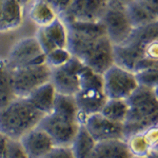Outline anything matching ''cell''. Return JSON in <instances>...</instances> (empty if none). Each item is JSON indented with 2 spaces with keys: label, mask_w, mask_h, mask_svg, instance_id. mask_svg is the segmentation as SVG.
<instances>
[{
  "label": "cell",
  "mask_w": 158,
  "mask_h": 158,
  "mask_svg": "<svg viewBox=\"0 0 158 158\" xmlns=\"http://www.w3.org/2000/svg\"><path fill=\"white\" fill-rule=\"evenodd\" d=\"M129 112V104L126 99H108L101 109L100 114L114 122L123 124Z\"/></svg>",
  "instance_id": "cell-23"
},
{
  "label": "cell",
  "mask_w": 158,
  "mask_h": 158,
  "mask_svg": "<svg viewBox=\"0 0 158 158\" xmlns=\"http://www.w3.org/2000/svg\"><path fill=\"white\" fill-rule=\"evenodd\" d=\"M27 158H44L56 144L44 130L35 127L19 139Z\"/></svg>",
  "instance_id": "cell-12"
},
{
  "label": "cell",
  "mask_w": 158,
  "mask_h": 158,
  "mask_svg": "<svg viewBox=\"0 0 158 158\" xmlns=\"http://www.w3.org/2000/svg\"><path fill=\"white\" fill-rule=\"evenodd\" d=\"M6 138H7V136H6V135L0 132V158H2V155H3V150H4V147H6Z\"/></svg>",
  "instance_id": "cell-29"
},
{
  "label": "cell",
  "mask_w": 158,
  "mask_h": 158,
  "mask_svg": "<svg viewBox=\"0 0 158 158\" xmlns=\"http://www.w3.org/2000/svg\"><path fill=\"white\" fill-rule=\"evenodd\" d=\"M95 144L96 141L90 135L88 130L83 124H80L70 148L72 150L74 158H90Z\"/></svg>",
  "instance_id": "cell-20"
},
{
  "label": "cell",
  "mask_w": 158,
  "mask_h": 158,
  "mask_svg": "<svg viewBox=\"0 0 158 158\" xmlns=\"http://www.w3.org/2000/svg\"><path fill=\"white\" fill-rule=\"evenodd\" d=\"M71 58H72V54L67 48H56L45 54V63L51 69H54L64 64Z\"/></svg>",
  "instance_id": "cell-24"
},
{
  "label": "cell",
  "mask_w": 158,
  "mask_h": 158,
  "mask_svg": "<svg viewBox=\"0 0 158 158\" xmlns=\"http://www.w3.org/2000/svg\"><path fill=\"white\" fill-rule=\"evenodd\" d=\"M83 65L80 60L72 56L64 64L52 69L50 81L54 85L56 93L69 96L75 95L80 89L79 73Z\"/></svg>",
  "instance_id": "cell-8"
},
{
  "label": "cell",
  "mask_w": 158,
  "mask_h": 158,
  "mask_svg": "<svg viewBox=\"0 0 158 158\" xmlns=\"http://www.w3.org/2000/svg\"><path fill=\"white\" fill-rule=\"evenodd\" d=\"M132 158H146L144 156H132Z\"/></svg>",
  "instance_id": "cell-32"
},
{
  "label": "cell",
  "mask_w": 158,
  "mask_h": 158,
  "mask_svg": "<svg viewBox=\"0 0 158 158\" xmlns=\"http://www.w3.org/2000/svg\"><path fill=\"white\" fill-rule=\"evenodd\" d=\"M4 1H6V0H0V13H1V11H2V7H3Z\"/></svg>",
  "instance_id": "cell-31"
},
{
  "label": "cell",
  "mask_w": 158,
  "mask_h": 158,
  "mask_svg": "<svg viewBox=\"0 0 158 158\" xmlns=\"http://www.w3.org/2000/svg\"><path fill=\"white\" fill-rule=\"evenodd\" d=\"M44 35L49 38L55 48H67L68 45V27L62 18L57 17L45 27H40Z\"/></svg>",
  "instance_id": "cell-22"
},
{
  "label": "cell",
  "mask_w": 158,
  "mask_h": 158,
  "mask_svg": "<svg viewBox=\"0 0 158 158\" xmlns=\"http://www.w3.org/2000/svg\"><path fill=\"white\" fill-rule=\"evenodd\" d=\"M12 69L45 63V55L35 36L24 37L12 47L6 57Z\"/></svg>",
  "instance_id": "cell-9"
},
{
  "label": "cell",
  "mask_w": 158,
  "mask_h": 158,
  "mask_svg": "<svg viewBox=\"0 0 158 158\" xmlns=\"http://www.w3.org/2000/svg\"><path fill=\"white\" fill-rule=\"evenodd\" d=\"M133 156H146L154 148H157V126L129 137L126 140Z\"/></svg>",
  "instance_id": "cell-15"
},
{
  "label": "cell",
  "mask_w": 158,
  "mask_h": 158,
  "mask_svg": "<svg viewBox=\"0 0 158 158\" xmlns=\"http://www.w3.org/2000/svg\"><path fill=\"white\" fill-rule=\"evenodd\" d=\"M24 9L18 0H6L0 13V33L18 29L23 21Z\"/></svg>",
  "instance_id": "cell-14"
},
{
  "label": "cell",
  "mask_w": 158,
  "mask_h": 158,
  "mask_svg": "<svg viewBox=\"0 0 158 158\" xmlns=\"http://www.w3.org/2000/svg\"><path fill=\"white\" fill-rule=\"evenodd\" d=\"M126 12L133 27L157 21L158 16L154 15L138 0H133L126 6Z\"/></svg>",
  "instance_id": "cell-21"
},
{
  "label": "cell",
  "mask_w": 158,
  "mask_h": 158,
  "mask_svg": "<svg viewBox=\"0 0 158 158\" xmlns=\"http://www.w3.org/2000/svg\"><path fill=\"white\" fill-rule=\"evenodd\" d=\"M129 112L123 122V140L157 126L158 97L157 89L138 85L128 98Z\"/></svg>",
  "instance_id": "cell-3"
},
{
  "label": "cell",
  "mask_w": 158,
  "mask_h": 158,
  "mask_svg": "<svg viewBox=\"0 0 158 158\" xmlns=\"http://www.w3.org/2000/svg\"><path fill=\"white\" fill-rule=\"evenodd\" d=\"M128 144L122 139L96 142L90 158H132Z\"/></svg>",
  "instance_id": "cell-16"
},
{
  "label": "cell",
  "mask_w": 158,
  "mask_h": 158,
  "mask_svg": "<svg viewBox=\"0 0 158 158\" xmlns=\"http://www.w3.org/2000/svg\"><path fill=\"white\" fill-rule=\"evenodd\" d=\"M42 1L49 4L59 17L67 13L71 3H72V0H42Z\"/></svg>",
  "instance_id": "cell-27"
},
{
  "label": "cell",
  "mask_w": 158,
  "mask_h": 158,
  "mask_svg": "<svg viewBox=\"0 0 158 158\" xmlns=\"http://www.w3.org/2000/svg\"><path fill=\"white\" fill-rule=\"evenodd\" d=\"M109 6V0H72L70 7L60 18L76 21H100Z\"/></svg>",
  "instance_id": "cell-10"
},
{
  "label": "cell",
  "mask_w": 158,
  "mask_h": 158,
  "mask_svg": "<svg viewBox=\"0 0 158 158\" xmlns=\"http://www.w3.org/2000/svg\"><path fill=\"white\" fill-rule=\"evenodd\" d=\"M80 124L74 96L57 93L52 112L42 117L38 127L52 137L56 146H71Z\"/></svg>",
  "instance_id": "cell-2"
},
{
  "label": "cell",
  "mask_w": 158,
  "mask_h": 158,
  "mask_svg": "<svg viewBox=\"0 0 158 158\" xmlns=\"http://www.w3.org/2000/svg\"><path fill=\"white\" fill-rule=\"evenodd\" d=\"M44 158H74L70 146H55Z\"/></svg>",
  "instance_id": "cell-28"
},
{
  "label": "cell",
  "mask_w": 158,
  "mask_h": 158,
  "mask_svg": "<svg viewBox=\"0 0 158 158\" xmlns=\"http://www.w3.org/2000/svg\"><path fill=\"white\" fill-rule=\"evenodd\" d=\"M51 72L52 69L47 63L13 69L12 81L16 97L25 98L40 85L49 82Z\"/></svg>",
  "instance_id": "cell-5"
},
{
  "label": "cell",
  "mask_w": 158,
  "mask_h": 158,
  "mask_svg": "<svg viewBox=\"0 0 158 158\" xmlns=\"http://www.w3.org/2000/svg\"><path fill=\"white\" fill-rule=\"evenodd\" d=\"M96 142L112 139L123 140V124L106 118L100 113L88 116L82 123Z\"/></svg>",
  "instance_id": "cell-11"
},
{
  "label": "cell",
  "mask_w": 158,
  "mask_h": 158,
  "mask_svg": "<svg viewBox=\"0 0 158 158\" xmlns=\"http://www.w3.org/2000/svg\"><path fill=\"white\" fill-rule=\"evenodd\" d=\"M2 158H27L19 139L7 137Z\"/></svg>",
  "instance_id": "cell-26"
},
{
  "label": "cell",
  "mask_w": 158,
  "mask_h": 158,
  "mask_svg": "<svg viewBox=\"0 0 158 158\" xmlns=\"http://www.w3.org/2000/svg\"><path fill=\"white\" fill-rule=\"evenodd\" d=\"M44 116L25 98H15L0 110V132L7 137L20 139L38 126Z\"/></svg>",
  "instance_id": "cell-4"
},
{
  "label": "cell",
  "mask_w": 158,
  "mask_h": 158,
  "mask_svg": "<svg viewBox=\"0 0 158 158\" xmlns=\"http://www.w3.org/2000/svg\"><path fill=\"white\" fill-rule=\"evenodd\" d=\"M56 94L57 93H56L54 85H52L51 81H49L33 91L29 96L25 97V99L35 109L41 112L43 115H47L52 112Z\"/></svg>",
  "instance_id": "cell-17"
},
{
  "label": "cell",
  "mask_w": 158,
  "mask_h": 158,
  "mask_svg": "<svg viewBox=\"0 0 158 158\" xmlns=\"http://www.w3.org/2000/svg\"><path fill=\"white\" fill-rule=\"evenodd\" d=\"M135 77L139 85L150 89H157L158 85V65L135 73Z\"/></svg>",
  "instance_id": "cell-25"
},
{
  "label": "cell",
  "mask_w": 158,
  "mask_h": 158,
  "mask_svg": "<svg viewBox=\"0 0 158 158\" xmlns=\"http://www.w3.org/2000/svg\"><path fill=\"white\" fill-rule=\"evenodd\" d=\"M138 85L133 72L115 63L102 74V89L108 99H127Z\"/></svg>",
  "instance_id": "cell-6"
},
{
  "label": "cell",
  "mask_w": 158,
  "mask_h": 158,
  "mask_svg": "<svg viewBox=\"0 0 158 158\" xmlns=\"http://www.w3.org/2000/svg\"><path fill=\"white\" fill-rule=\"evenodd\" d=\"M78 109V116L80 123L88 116L100 113L106 101L108 100L102 89H80L74 95Z\"/></svg>",
  "instance_id": "cell-13"
},
{
  "label": "cell",
  "mask_w": 158,
  "mask_h": 158,
  "mask_svg": "<svg viewBox=\"0 0 158 158\" xmlns=\"http://www.w3.org/2000/svg\"><path fill=\"white\" fill-rule=\"evenodd\" d=\"M63 21L68 27L67 49L85 67L102 75L114 63L113 44L106 36L102 23L100 21Z\"/></svg>",
  "instance_id": "cell-1"
},
{
  "label": "cell",
  "mask_w": 158,
  "mask_h": 158,
  "mask_svg": "<svg viewBox=\"0 0 158 158\" xmlns=\"http://www.w3.org/2000/svg\"><path fill=\"white\" fill-rule=\"evenodd\" d=\"M12 71L6 58H0V110L17 98L13 89Z\"/></svg>",
  "instance_id": "cell-19"
},
{
  "label": "cell",
  "mask_w": 158,
  "mask_h": 158,
  "mask_svg": "<svg viewBox=\"0 0 158 158\" xmlns=\"http://www.w3.org/2000/svg\"><path fill=\"white\" fill-rule=\"evenodd\" d=\"M131 1H133V0H109V2H114V3L120 4L123 6H127Z\"/></svg>",
  "instance_id": "cell-30"
},
{
  "label": "cell",
  "mask_w": 158,
  "mask_h": 158,
  "mask_svg": "<svg viewBox=\"0 0 158 158\" xmlns=\"http://www.w3.org/2000/svg\"><path fill=\"white\" fill-rule=\"evenodd\" d=\"M100 22L104 27L106 36L113 45L126 41L134 29L127 15L126 6L114 2H109V6Z\"/></svg>",
  "instance_id": "cell-7"
},
{
  "label": "cell",
  "mask_w": 158,
  "mask_h": 158,
  "mask_svg": "<svg viewBox=\"0 0 158 158\" xmlns=\"http://www.w3.org/2000/svg\"><path fill=\"white\" fill-rule=\"evenodd\" d=\"M25 7H27L30 20L38 27H45L59 17L54 10L42 0H32Z\"/></svg>",
  "instance_id": "cell-18"
}]
</instances>
